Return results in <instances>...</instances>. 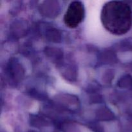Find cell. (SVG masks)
<instances>
[{"instance_id":"obj_2","label":"cell","mask_w":132,"mask_h":132,"mask_svg":"<svg viewBox=\"0 0 132 132\" xmlns=\"http://www.w3.org/2000/svg\"><path fill=\"white\" fill-rule=\"evenodd\" d=\"M85 9L81 1H72L67 8L64 15V22L67 27L74 28L78 27L84 20Z\"/></svg>"},{"instance_id":"obj_1","label":"cell","mask_w":132,"mask_h":132,"mask_svg":"<svg viewBox=\"0 0 132 132\" xmlns=\"http://www.w3.org/2000/svg\"><path fill=\"white\" fill-rule=\"evenodd\" d=\"M101 21L110 33L122 36L129 32L132 27V9L123 1H108L102 8Z\"/></svg>"}]
</instances>
